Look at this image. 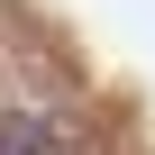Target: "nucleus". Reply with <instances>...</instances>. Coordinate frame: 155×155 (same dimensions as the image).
<instances>
[{
	"label": "nucleus",
	"mask_w": 155,
	"mask_h": 155,
	"mask_svg": "<svg viewBox=\"0 0 155 155\" xmlns=\"http://www.w3.org/2000/svg\"><path fill=\"white\" fill-rule=\"evenodd\" d=\"M0 155H64V137H55L46 119H28V110H9V119H0Z\"/></svg>",
	"instance_id": "nucleus-1"
}]
</instances>
